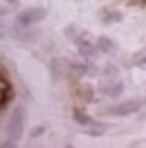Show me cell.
<instances>
[{"label": "cell", "instance_id": "1", "mask_svg": "<svg viewBox=\"0 0 146 148\" xmlns=\"http://www.w3.org/2000/svg\"><path fill=\"white\" fill-rule=\"evenodd\" d=\"M24 122H26V110H24V106L18 104V106L14 108L10 120H8V126H6V138H8V140L4 142V146H14V144H18V140L22 138Z\"/></svg>", "mask_w": 146, "mask_h": 148}, {"label": "cell", "instance_id": "2", "mask_svg": "<svg viewBox=\"0 0 146 148\" xmlns=\"http://www.w3.org/2000/svg\"><path fill=\"white\" fill-rule=\"evenodd\" d=\"M46 12H48V10H46V8H42V6L22 10V12L16 16V26H20V28H30V26L42 22V20L46 18Z\"/></svg>", "mask_w": 146, "mask_h": 148}, {"label": "cell", "instance_id": "3", "mask_svg": "<svg viewBox=\"0 0 146 148\" xmlns=\"http://www.w3.org/2000/svg\"><path fill=\"white\" fill-rule=\"evenodd\" d=\"M142 100L140 98H132L128 100V102H120V104H116V106H110V108H106V110H102V114H110V116H128V114H134V112H138L140 108H142Z\"/></svg>", "mask_w": 146, "mask_h": 148}, {"label": "cell", "instance_id": "4", "mask_svg": "<svg viewBox=\"0 0 146 148\" xmlns=\"http://www.w3.org/2000/svg\"><path fill=\"white\" fill-rule=\"evenodd\" d=\"M74 44H76V50L80 52V56H84V58H92L96 54V40H90V36L86 32L78 34L74 38Z\"/></svg>", "mask_w": 146, "mask_h": 148}, {"label": "cell", "instance_id": "5", "mask_svg": "<svg viewBox=\"0 0 146 148\" xmlns=\"http://www.w3.org/2000/svg\"><path fill=\"white\" fill-rule=\"evenodd\" d=\"M2 100H0V108L2 110H6L8 108V104H10V100L14 96V90H12V84H10V80H8V70H6V66H2Z\"/></svg>", "mask_w": 146, "mask_h": 148}, {"label": "cell", "instance_id": "6", "mask_svg": "<svg viewBox=\"0 0 146 148\" xmlns=\"http://www.w3.org/2000/svg\"><path fill=\"white\" fill-rule=\"evenodd\" d=\"M100 90H102V94L108 96V98H118L122 92H124V84H122L120 80H110V82H104V84L100 86Z\"/></svg>", "mask_w": 146, "mask_h": 148}, {"label": "cell", "instance_id": "7", "mask_svg": "<svg viewBox=\"0 0 146 148\" xmlns=\"http://www.w3.org/2000/svg\"><path fill=\"white\" fill-rule=\"evenodd\" d=\"M96 46H98V50L104 52V54H114V52H116V42L110 40L108 36H100L96 40Z\"/></svg>", "mask_w": 146, "mask_h": 148}, {"label": "cell", "instance_id": "8", "mask_svg": "<svg viewBox=\"0 0 146 148\" xmlns=\"http://www.w3.org/2000/svg\"><path fill=\"white\" fill-rule=\"evenodd\" d=\"M100 18H102V22H104V24H112V22H120V20H122V14L118 12V10H108V8H102Z\"/></svg>", "mask_w": 146, "mask_h": 148}, {"label": "cell", "instance_id": "9", "mask_svg": "<svg viewBox=\"0 0 146 148\" xmlns=\"http://www.w3.org/2000/svg\"><path fill=\"white\" fill-rule=\"evenodd\" d=\"M50 70H52V76H54V78H60L62 74H66V64H64V60L54 58V60L50 62Z\"/></svg>", "mask_w": 146, "mask_h": 148}, {"label": "cell", "instance_id": "10", "mask_svg": "<svg viewBox=\"0 0 146 148\" xmlns=\"http://www.w3.org/2000/svg\"><path fill=\"white\" fill-rule=\"evenodd\" d=\"M74 120L80 124V126H90V124H94L92 118H90L84 110H80V108H74Z\"/></svg>", "mask_w": 146, "mask_h": 148}, {"label": "cell", "instance_id": "11", "mask_svg": "<svg viewBox=\"0 0 146 148\" xmlns=\"http://www.w3.org/2000/svg\"><path fill=\"white\" fill-rule=\"evenodd\" d=\"M14 38L18 40V42H22V44H28V42H34L36 38H38V34L36 32H14Z\"/></svg>", "mask_w": 146, "mask_h": 148}, {"label": "cell", "instance_id": "12", "mask_svg": "<svg viewBox=\"0 0 146 148\" xmlns=\"http://www.w3.org/2000/svg\"><path fill=\"white\" fill-rule=\"evenodd\" d=\"M132 64H134V66H138V68H142V70H146V48L134 54V58H132Z\"/></svg>", "mask_w": 146, "mask_h": 148}, {"label": "cell", "instance_id": "13", "mask_svg": "<svg viewBox=\"0 0 146 148\" xmlns=\"http://www.w3.org/2000/svg\"><path fill=\"white\" fill-rule=\"evenodd\" d=\"M78 94H82V98L86 100V102H90V100H92V88H90V86H82Z\"/></svg>", "mask_w": 146, "mask_h": 148}, {"label": "cell", "instance_id": "14", "mask_svg": "<svg viewBox=\"0 0 146 148\" xmlns=\"http://www.w3.org/2000/svg\"><path fill=\"white\" fill-rule=\"evenodd\" d=\"M86 134L100 136V134H104V126H92V128H86Z\"/></svg>", "mask_w": 146, "mask_h": 148}, {"label": "cell", "instance_id": "15", "mask_svg": "<svg viewBox=\"0 0 146 148\" xmlns=\"http://www.w3.org/2000/svg\"><path fill=\"white\" fill-rule=\"evenodd\" d=\"M116 72H118V70H116V66H106V74H108V76H114Z\"/></svg>", "mask_w": 146, "mask_h": 148}, {"label": "cell", "instance_id": "16", "mask_svg": "<svg viewBox=\"0 0 146 148\" xmlns=\"http://www.w3.org/2000/svg\"><path fill=\"white\" fill-rule=\"evenodd\" d=\"M8 4H18V0H6Z\"/></svg>", "mask_w": 146, "mask_h": 148}]
</instances>
